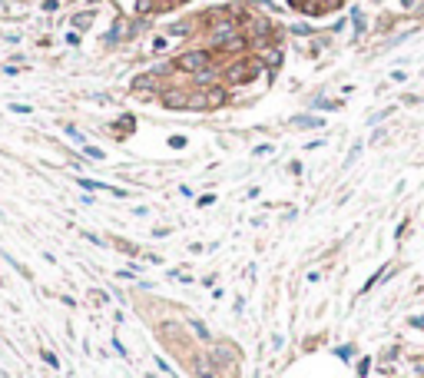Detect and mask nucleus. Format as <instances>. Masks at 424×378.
Listing matches in <instances>:
<instances>
[{
  "label": "nucleus",
  "instance_id": "f257e3e1",
  "mask_svg": "<svg viewBox=\"0 0 424 378\" xmlns=\"http://www.w3.org/2000/svg\"><path fill=\"white\" fill-rule=\"evenodd\" d=\"M176 67H179V70H192V73H206L209 56L202 53V50H192V53H183V56H179Z\"/></svg>",
  "mask_w": 424,
  "mask_h": 378
},
{
  "label": "nucleus",
  "instance_id": "f03ea898",
  "mask_svg": "<svg viewBox=\"0 0 424 378\" xmlns=\"http://www.w3.org/2000/svg\"><path fill=\"white\" fill-rule=\"evenodd\" d=\"M252 70H259V63H242V67H232V70H229V80H232V83H245V80H252V77H248Z\"/></svg>",
  "mask_w": 424,
  "mask_h": 378
},
{
  "label": "nucleus",
  "instance_id": "7ed1b4c3",
  "mask_svg": "<svg viewBox=\"0 0 424 378\" xmlns=\"http://www.w3.org/2000/svg\"><path fill=\"white\" fill-rule=\"evenodd\" d=\"M242 47H245L242 40H229V43H225V50H229V53H235V50H242Z\"/></svg>",
  "mask_w": 424,
  "mask_h": 378
},
{
  "label": "nucleus",
  "instance_id": "20e7f679",
  "mask_svg": "<svg viewBox=\"0 0 424 378\" xmlns=\"http://www.w3.org/2000/svg\"><path fill=\"white\" fill-rule=\"evenodd\" d=\"M192 329L199 332V339H209V332H206V325H202V322H192Z\"/></svg>",
  "mask_w": 424,
  "mask_h": 378
}]
</instances>
